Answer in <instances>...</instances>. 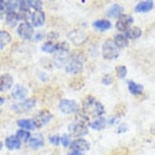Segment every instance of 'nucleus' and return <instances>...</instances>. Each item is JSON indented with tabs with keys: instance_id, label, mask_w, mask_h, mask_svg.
<instances>
[{
	"instance_id": "nucleus-1",
	"label": "nucleus",
	"mask_w": 155,
	"mask_h": 155,
	"mask_svg": "<svg viewBox=\"0 0 155 155\" xmlns=\"http://www.w3.org/2000/svg\"><path fill=\"white\" fill-rule=\"evenodd\" d=\"M105 111L104 106L93 96L87 97L82 105V112L87 117H100Z\"/></svg>"
},
{
	"instance_id": "nucleus-2",
	"label": "nucleus",
	"mask_w": 155,
	"mask_h": 155,
	"mask_svg": "<svg viewBox=\"0 0 155 155\" xmlns=\"http://www.w3.org/2000/svg\"><path fill=\"white\" fill-rule=\"evenodd\" d=\"M102 56L103 58L108 60H113L117 59L120 55V51L113 40L107 39L102 45Z\"/></svg>"
},
{
	"instance_id": "nucleus-3",
	"label": "nucleus",
	"mask_w": 155,
	"mask_h": 155,
	"mask_svg": "<svg viewBox=\"0 0 155 155\" xmlns=\"http://www.w3.org/2000/svg\"><path fill=\"white\" fill-rule=\"evenodd\" d=\"M83 60L81 57L73 56L70 58L66 65V71L71 75H78L83 71Z\"/></svg>"
},
{
	"instance_id": "nucleus-4",
	"label": "nucleus",
	"mask_w": 155,
	"mask_h": 155,
	"mask_svg": "<svg viewBox=\"0 0 155 155\" xmlns=\"http://www.w3.org/2000/svg\"><path fill=\"white\" fill-rule=\"evenodd\" d=\"M68 132L72 137H83L88 134L89 129H88L86 124L75 120L74 122L69 124Z\"/></svg>"
},
{
	"instance_id": "nucleus-5",
	"label": "nucleus",
	"mask_w": 155,
	"mask_h": 155,
	"mask_svg": "<svg viewBox=\"0 0 155 155\" xmlns=\"http://www.w3.org/2000/svg\"><path fill=\"white\" fill-rule=\"evenodd\" d=\"M53 118V115L51 112L47 110H42L41 111H39L38 114H35V116L33 118V122L35 124L36 127H42L48 124L51 119Z\"/></svg>"
},
{
	"instance_id": "nucleus-6",
	"label": "nucleus",
	"mask_w": 155,
	"mask_h": 155,
	"mask_svg": "<svg viewBox=\"0 0 155 155\" xmlns=\"http://www.w3.org/2000/svg\"><path fill=\"white\" fill-rule=\"evenodd\" d=\"M59 107L62 113L66 114H73L79 110V104L75 100L62 99Z\"/></svg>"
},
{
	"instance_id": "nucleus-7",
	"label": "nucleus",
	"mask_w": 155,
	"mask_h": 155,
	"mask_svg": "<svg viewBox=\"0 0 155 155\" xmlns=\"http://www.w3.org/2000/svg\"><path fill=\"white\" fill-rule=\"evenodd\" d=\"M33 27L28 22L21 23L17 28V34L22 39L29 40L33 36Z\"/></svg>"
},
{
	"instance_id": "nucleus-8",
	"label": "nucleus",
	"mask_w": 155,
	"mask_h": 155,
	"mask_svg": "<svg viewBox=\"0 0 155 155\" xmlns=\"http://www.w3.org/2000/svg\"><path fill=\"white\" fill-rule=\"evenodd\" d=\"M70 59V55H69V51H57L55 52V54L54 56L53 62L54 66L58 68H61L64 66L67 65Z\"/></svg>"
},
{
	"instance_id": "nucleus-9",
	"label": "nucleus",
	"mask_w": 155,
	"mask_h": 155,
	"mask_svg": "<svg viewBox=\"0 0 155 155\" xmlns=\"http://www.w3.org/2000/svg\"><path fill=\"white\" fill-rule=\"evenodd\" d=\"M68 38L75 46H81L87 40L85 33L81 30H72L68 34Z\"/></svg>"
},
{
	"instance_id": "nucleus-10",
	"label": "nucleus",
	"mask_w": 155,
	"mask_h": 155,
	"mask_svg": "<svg viewBox=\"0 0 155 155\" xmlns=\"http://www.w3.org/2000/svg\"><path fill=\"white\" fill-rule=\"evenodd\" d=\"M133 23V18L129 15L122 14L118 17V21L116 22L115 27L119 31L125 32L130 28V25Z\"/></svg>"
},
{
	"instance_id": "nucleus-11",
	"label": "nucleus",
	"mask_w": 155,
	"mask_h": 155,
	"mask_svg": "<svg viewBox=\"0 0 155 155\" xmlns=\"http://www.w3.org/2000/svg\"><path fill=\"white\" fill-rule=\"evenodd\" d=\"M70 147L71 150H76L81 153L86 152L90 149V144L88 142V140L79 138V139H76V140H72L70 144Z\"/></svg>"
},
{
	"instance_id": "nucleus-12",
	"label": "nucleus",
	"mask_w": 155,
	"mask_h": 155,
	"mask_svg": "<svg viewBox=\"0 0 155 155\" xmlns=\"http://www.w3.org/2000/svg\"><path fill=\"white\" fill-rule=\"evenodd\" d=\"M13 80L12 76L10 74L5 73L0 76V92H6L12 87Z\"/></svg>"
},
{
	"instance_id": "nucleus-13",
	"label": "nucleus",
	"mask_w": 155,
	"mask_h": 155,
	"mask_svg": "<svg viewBox=\"0 0 155 155\" xmlns=\"http://www.w3.org/2000/svg\"><path fill=\"white\" fill-rule=\"evenodd\" d=\"M28 145L33 150L40 149L44 145V137L41 133L33 134L28 140Z\"/></svg>"
},
{
	"instance_id": "nucleus-14",
	"label": "nucleus",
	"mask_w": 155,
	"mask_h": 155,
	"mask_svg": "<svg viewBox=\"0 0 155 155\" xmlns=\"http://www.w3.org/2000/svg\"><path fill=\"white\" fill-rule=\"evenodd\" d=\"M36 101L33 98H28L25 100V102H21V104H16L13 106V110H15L16 111H28L31 109H33L35 107Z\"/></svg>"
},
{
	"instance_id": "nucleus-15",
	"label": "nucleus",
	"mask_w": 155,
	"mask_h": 155,
	"mask_svg": "<svg viewBox=\"0 0 155 155\" xmlns=\"http://www.w3.org/2000/svg\"><path fill=\"white\" fill-rule=\"evenodd\" d=\"M31 21L34 27H41L46 21V15L42 11H35L31 15Z\"/></svg>"
},
{
	"instance_id": "nucleus-16",
	"label": "nucleus",
	"mask_w": 155,
	"mask_h": 155,
	"mask_svg": "<svg viewBox=\"0 0 155 155\" xmlns=\"http://www.w3.org/2000/svg\"><path fill=\"white\" fill-rule=\"evenodd\" d=\"M28 94V89L25 87L21 85V84H16L12 89V95L13 98L15 100H22L25 98V97Z\"/></svg>"
},
{
	"instance_id": "nucleus-17",
	"label": "nucleus",
	"mask_w": 155,
	"mask_h": 155,
	"mask_svg": "<svg viewBox=\"0 0 155 155\" xmlns=\"http://www.w3.org/2000/svg\"><path fill=\"white\" fill-rule=\"evenodd\" d=\"M5 145L9 150H19L21 146V141L16 137V136H9L6 138Z\"/></svg>"
},
{
	"instance_id": "nucleus-18",
	"label": "nucleus",
	"mask_w": 155,
	"mask_h": 155,
	"mask_svg": "<svg viewBox=\"0 0 155 155\" xmlns=\"http://www.w3.org/2000/svg\"><path fill=\"white\" fill-rule=\"evenodd\" d=\"M21 15L15 12H9L6 15V22L11 27H15L18 25L19 21H21Z\"/></svg>"
},
{
	"instance_id": "nucleus-19",
	"label": "nucleus",
	"mask_w": 155,
	"mask_h": 155,
	"mask_svg": "<svg viewBox=\"0 0 155 155\" xmlns=\"http://www.w3.org/2000/svg\"><path fill=\"white\" fill-rule=\"evenodd\" d=\"M94 28L100 32H105L111 28V23L107 20H97L93 23Z\"/></svg>"
},
{
	"instance_id": "nucleus-20",
	"label": "nucleus",
	"mask_w": 155,
	"mask_h": 155,
	"mask_svg": "<svg viewBox=\"0 0 155 155\" xmlns=\"http://www.w3.org/2000/svg\"><path fill=\"white\" fill-rule=\"evenodd\" d=\"M153 7V1H144V2H140L136 6L135 11L137 12H148L152 9Z\"/></svg>"
},
{
	"instance_id": "nucleus-21",
	"label": "nucleus",
	"mask_w": 155,
	"mask_h": 155,
	"mask_svg": "<svg viewBox=\"0 0 155 155\" xmlns=\"http://www.w3.org/2000/svg\"><path fill=\"white\" fill-rule=\"evenodd\" d=\"M142 33V31L139 27L134 26V27H130L128 29L125 31V37L130 39H136V38H140Z\"/></svg>"
},
{
	"instance_id": "nucleus-22",
	"label": "nucleus",
	"mask_w": 155,
	"mask_h": 155,
	"mask_svg": "<svg viewBox=\"0 0 155 155\" xmlns=\"http://www.w3.org/2000/svg\"><path fill=\"white\" fill-rule=\"evenodd\" d=\"M127 86H128L130 93L133 95H139L144 90V86L142 84H137V83L132 81L127 82Z\"/></svg>"
},
{
	"instance_id": "nucleus-23",
	"label": "nucleus",
	"mask_w": 155,
	"mask_h": 155,
	"mask_svg": "<svg viewBox=\"0 0 155 155\" xmlns=\"http://www.w3.org/2000/svg\"><path fill=\"white\" fill-rule=\"evenodd\" d=\"M107 120L105 118L100 117L97 120H94L92 123L89 124V127L93 128L94 130H97V131H100V130L104 129L107 125Z\"/></svg>"
},
{
	"instance_id": "nucleus-24",
	"label": "nucleus",
	"mask_w": 155,
	"mask_h": 155,
	"mask_svg": "<svg viewBox=\"0 0 155 155\" xmlns=\"http://www.w3.org/2000/svg\"><path fill=\"white\" fill-rule=\"evenodd\" d=\"M12 41V36L8 32L0 31V49H3Z\"/></svg>"
},
{
	"instance_id": "nucleus-25",
	"label": "nucleus",
	"mask_w": 155,
	"mask_h": 155,
	"mask_svg": "<svg viewBox=\"0 0 155 155\" xmlns=\"http://www.w3.org/2000/svg\"><path fill=\"white\" fill-rule=\"evenodd\" d=\"M124 8L119 4H114L111 6V8H110L108 12H107V15L109 17L112 18H117L119 17L120 15H122Z\"/></svg>"
},
{
	"instance_id": "nucleus-26",
	"label": "nucleus",
	"mask_w": 155,
	"mask_h": 155,
	"mask_svg": "<svg viewBox=\"0 0 155 155\" xmlns=\"http://www.w3.org/2000/svg\"><path fill=\"white\" fill-rule=\"evenodd\" d=\"M17 125L21 128H24L25 130H33L35 129V124L33 120H26V119H22L17 121Z\"/></svg>"
},
{
	"instance_id": "nucleus-27",
	"label": "nucleus",
	"mask_w": 155,
	"mask_h": 155,
	"mask_svg": "<svg viewBox=\"0 0 155 155\" xmlns=\"http://www.w3.org/2000/svg\"><path fill=\"white\" fill-rule=\"evenodd\" d=\"M114 44L116 45L118 48H125L128 46V40L125 36L122 34H117L114 37Z\"/></svg>"
},
{
	"instance_id": "nucleus-28",
	"label": "nucleus",
	"mask_w": 155,
	"mask_h": 155,
	"mask_svg": "<svg viewBox=\"0 0 155 155\" xmlns=\"http://www.w3.org/2000/svg\"><path fill=\"white\" fill-rule=\"evenodd\" d=\"M57 49L56 44H53L51 41H46L41 46V51L48 54L54 53Z\"/></svg>"
},
{
	"instance_id": "nucleus-29",
	"label": "nucleus",
	"mask_w": 155,
	"mask_h": 155,
	"mask_svg": "<svg viewBox=\"0 0 155 155\" xmlns=\"http://www.w3.org/2000/svg\"><path fill=\"white\" fill-rule=\"evenodd\" d=\"M16 137L23 142L28 141L29 138L31 137L30 133L26 130H18L16 132Z\"/></svg>"
},
{
	"instance_id": "nucleus-30",
	"label": "nucleus",
	"mask_w": 155,
	"mask_h": 155,
	"mask_svg": "<svg viewBox=\"0 0 155 155\" xmlns=\"http://www.w3.org/2000/svg\"><path fill=\"white\" fill-rule=\"evenodd\" d=\"M127 68L124 65H120L116 68V74L120 79H124L125 76H127Z\"/></svg>"
},
{
	"instance_id": "nucleus-31",
	"label": "nucleus",
	"mask_w": 155,
	"mask_h": 155,
	"mask_svg": "<svg viewBox=\"0 0 155 155\" xmlns=\"http://www.w3.org/2000/svg\"><path fill=\"white\" fill-rule=\"evenodd\" d=\"M18 7H19V9L21 10V12H28L29 8H30L28 1H20V2H18Z\"/></svg>"
},
{
	"instance_id": "nucleus-32",
	"label": "nucleus",
	"mask_w": 155,
	"mask_h": 155,
	"mask_svg": "<svg viewBox=\"0 0 155 155\" xmlns=\"http://www.w3.org/2000/svg\"><path fill=\"white\" fill-rule=\"evenodd\" d=\"M30 8H33L35 9V11H41L43 3L41 1H38V0H33V1H28Z\"/></svg>"
},
{
	"instance_id": "nucleus-33",
	"label": "nucleus",
	"mask_w": 155,
	"mask_h": 155,
	"mask_svg": "<svg viewBox=\"0 0 155 155\" xmlns=\"http://www.w3.org/2000/svg\"><path fill=\"white\" fill-rule=\"evenodd\" d=\"M60 142L64 147H68L70 144H71V139H70V136L68 134H64L63 137L60 138Z\"/></svg>"
},
{
	"instance_id": "nucleus-34",
	"label": "nucleus",
	"mask_w": 155,
	"mask_h": 155,
	"mask_svg": "<svg viewBox=\"0 0 155 155\" xmlns=\"http://www.w3.org/2000/svg\"><path fill=\"white\" fill-rule=\"evenodd\" d=\"M49 141L51 144H52L54 146H58L59 145V143H60V137L59 135H53V136H51L49 137Z\"/></svg>"
},
{
	"instance_id": "nucleus-35",
	"label": "nucleus",
	"mask_w": 155,
	"mask_h": 155,
	"mask_svg": "<svg viewBox=\"0 0 155 155\" xmlns=\"http://www.w3.org/2000/svg\"><path fill=\"white\" fill-rule=\"evenodd\" d=\"M102 83L105 85H110L113 83V77H112L111 75L110 74H107V75H105L102 79Z\"/></svg>"
},
{
	"instance_id": "nucleus-36",
	"label": "nucleus",
	"mask_w": 155,
	"mask_h": 155,
	"mask_svg": "<svg viewBox=\"0 0 155 155\" xmlns=\"http://www.w3.org/2000/svg\"><path fill=\"white\" fill-rule=\"evenodd\" d=\"M58 38H59V34L54 33V32L50 33L48 35H47V39L49 40L48 41H51V42H52L53 40H55V39H57Z\"/></svg>"
},
{
	"instance_id": "nucleus-37",
	"label": "nucleus",
	"mask_w": 155,
	"mask_h": 155,
	"mask_svg": "<svg viewBox=\"0 0 155 155\" xmlns=\"http://www.w3.org/2000/svg\"><path fill=\"white\" fill-rule=\"evenodd\" d=\"M127 130H128V127H127L126 124H122L121 126L118 127L117 129V132L118 133H124V132H127Z\"/></svg>"
},
{
	"instance_id": "nucleus-38",
	"label": "nucleus",
	"mask_w": 155,
	"mask_h": 155,
	"mask_svg": "<svg viewBox=\"0 0 155 155\" xmlns=\"http://www.w3.org/2000/svg\"><path fill=\"white\" fill-rule=\"evenodd\" d=\"M119 120H120V116H119V115H114V116L109 120V124H110L113 125L114 124L118 123L117 121H119Z\"/></svg>"
},
{
	"instance_id": "nucleus-39",
	"label": "nucleus",
	"mask_w": 155,
	"mask_h": 155,
	"mask_svg": "<svg viewBox=\"0 0 155 155\" xmlns=\"http://www.w3.org/2000/svg\"><path fill=\"white\" fill-rule=\"evenodd\" d=\"M68 155H84V153L79 152V151H76V150H71V152L69 153Z\"/></svg>"
},
{
	"instance_id": "nucleus-40",
	"label": "nucleus",
	"mask_w": 155,
	"mask_h": 155,
	"mask_svg": "<svg viewBox=\"0 0 155 155\" xmlns=\"http://www.w3.org/2000/svg\"><path fill=\"white\" fill-rule=\"evenodd\" d=\"M6 8V2L0 1V11H4Z\"/></svg>"
},
{
	"instance_id": "nucleus-41",
	"label": "nucleus",
	"mask_w": 155,
	"mask_h": 155,
	"mask_svg": "<svg viewBox=\"0 0 155 155\" xmlns=\"http://www.w3.org/2000/svg\"><path fill=\"white\" fill-rule=\"evenodd\" d=\"M35 38H37V39H36L37 41H41V39H42V38H43V36H42V34H41V33H38V34L36 35Z\"/></svg>"
},
{
	"instance_id": "nucleus-42",
	"label": "nucleus",
	"mask_w": 155,
	"mask_h": 155,
	"mask_svg": "<svg viewBox=\"0 0 155 155\" xmlns=\"http://www.w3.org/2000/svg\"><path fill=\"white\" fill-rule=\"evenodd\" d=\"M3 103H4V98H3V97H0V107L3 105Z\"/></svg>"
},
{
	"instance_id": "nucleus-43",
	"label": "nucleus",
	"mask_w": 155,
	"mask_h": 155,
	"mask_svg": "<svg viewBox=\"0 0 155 155\" xmlns=\"http://www.w3.org/2000/svg\"><path fill=\"white\" fill-rule=\"evenodd\" d=\"M109 155H125L124 153H120V152H116V153H110Z\"/></svg>"
},
{
	"instance_id": "nucleus-44",
	"label": "nucleus",
	"mask_w": 155,
	"mask_h": 155,
	"mask_svg": "<svg viewBox=\"0 0 155 155\" xmlns=\"http://www.w3.org/2000/svg\"><path fill=\"white\" fill-rule=\"evenodd\" d=\"M3 142H1V141H0V150H2V149H3Z\"/></svg>"
}]
</instances>
